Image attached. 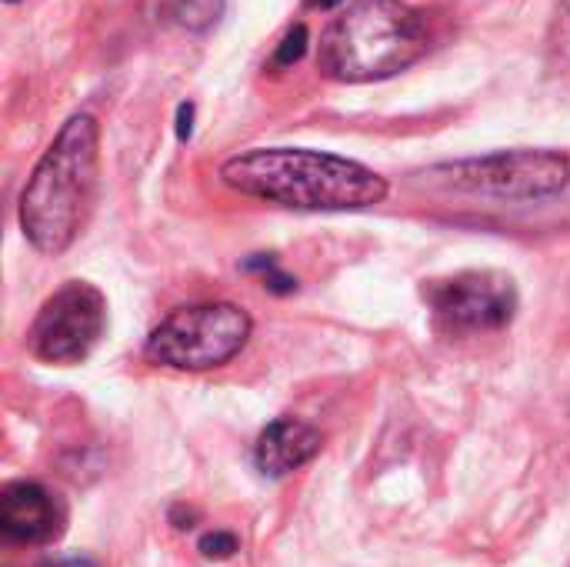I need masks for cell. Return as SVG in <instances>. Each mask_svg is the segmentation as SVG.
Returning <instances> with one entry per match:
<instances>
[{
	"label": "cell",
	"instance_id": "cell-1",
	"mask_svg": "<svg viewBox=\"0 0 570 567\" xmlns=\"http://www.w3.org/2000/svg\"><path fill=\"white\" fill-rule=\"evenodd\" d=\"M220 184L240 197L291 211H367L391 184L347 157L311 147H250L220 164Z\"/></svg>",
	"mask_w": 570,
	"mask_h": 567
},
{
	"label": "cell",
	"instance_id": "cell-2",
	"mask_svg": "<svg viewBox=\"0 0 570 567\" xmlns=\"http://www.w3.org/2000/svg\"><path fill=\"white\" fill-rule=\"evenodd\" d=\"M100 167V124L90 114H73L57 130L20 194V231L33 251L57 257L83 231Z\"/></svg>",
	"mask_w": 570,
	"mask_h": 567
},
{
	"label": "cell",
	"instance_id": "cell-3",
	"mask_svg": "<svg viewBox=\"0 0 570 567\" xmlns=\"http://www.w3.org/2000/svg\"><path fill=\"white\" fill-rule=\"evenodd\" d=\"M428 20L404 0H354L321 37V70L344 84L387 80L428 53Z\"/></svg>",
	"mask_w": 570,
	"mask_h": 567
},
{
	"label": "cell",
	"instance_id": "cell-4",
	"mask_svg": "<svg viewBox=\"0 0 570 567\" xmlns=\"http://www.w3.org/2000/svg\"><path fill=\"white\" fill-rule=\"evenodd\" d=\"M254 321L240 304L207 301L170 311L147 338L144 358L170 371H214L230 364L250 341Z\"/></svg>",
	"mask_w": 570,
	"mask_h": 567
},
{
	"label": "cell",
	"instance_id": "cell-5",
	"mask_svg": "<svg viewBox=\"0 0 570 567\" xmlns=\"http://www.w3.org/2000/svg\"><path fill=\"white\" fill-rule=\"evenodd\" d=\"M438 184L498 201H544L570 184V160L554 150H501L431 170Z\"/></svg>",
	"mask_w": 570,
	"mask_h": 567
},
{
	"label": "cell",
	"instance_id": "cell-6",
	"mask_svg": "<svg viewBox=\"0 0 570 567\" xmlns=\"http://www.w3.org/2000/svg\"><path fill=\"white\" fill-rule=\"evenodd\" d=\"M107 328V301L87 281H67L37 311L27 344L47 364H80Z\"/></svg>",
	"mask_w": 570,
	"mask_h": 567
},
{
	"label": "cell",
	"instance_id": "cell-7",
	"mask_svg": "<svg viewBox=\"0 0 570 567\" xmlns=\"http://www.w3.org/2000/svg\"><path fill=\"white\" fill-rule=\"evenodd\" d=\"M424 301L434 321L451 334L501 331L514 321L518 291L508 274L498 271H461L454 277L431 281Z\"/></svg>",
	"mask_w": 570,
	"mask_h": 567
},
{
	"label": "cell",
	"instance_id": "cell-8",
	"mask_svg": "<svg viewBox=\"0 0 570 567\" xmlns=\"http://www.w3.org/2000/svg\"><path fill=\"white\" fill-rule=\"evenodd\" d=\"M63 528V508L57 498L33 485L13 481L0 491V531L13 545H47Z\"/></svg>",
	"mask_w": 570,
	"mask_h": 567
},
{
	"label": "cell",
	"instance_id": "cell-9",
	"mask_svg": "<svg viewBox=\"0 0 570 567\" xmlns=\"http://www.w3.org/2000/svg\"><path fill=\"white\" fill-rule=\"evenodd\" d=\"M321 431L301 418H277L271 421L257 444H254V465L264 478H287L291 471L304 468L321 454Z\"/></svg>",
	"mask_w": 570,
	"mask_h": 567
},
{
	"label": "cell",
	"instance_id": "cell-10",
	"mask_svg": "<svg viewBox=\"0 0 570 567\" xmlns=\"http://www.w3.org/2000/svg\"><path fill=\"white\" fill-rule=\"evenodd\" d=\"M224 3L227 0H174V17L180 27L200 33L207 27H214L224 13Z\"/></svg>",
	"mask_w": 570,
	"mask_h": 567
},
{
	"label": "cell",
	"instance_id": "cell-11",
	"mask_svg": "<svg viewBox=\"0 0 570 567\" xmlns=\"http://www.w3.org/2000/svg\"><path fill=\"white\" fill-rule=\"evenodd\" d=\"M548 63L558 74H570V0L561 3L558 20L551 27V37H548Z\"/></svg>",
	"mask_w": 570,
	"mask_h": 567
},
{
	"label": "cell",
	"instance_id": "cell-12",
	"mask_svg": "<svg viewBox=\"0 0 570 567\" xmlns=\"http://www.w3.org/2000/svg\"><path fill=\"white\" fill-rule=\"evenodd\" d=\"M307 40H311L307 27H304V23H294V27L284 33V40L277 43L271 63H274V67H291V63H297V60L307 53Z\"/></svg>",
	"mask_w": 570,
	"mask_h": 567
},
{
	"label": "cell",
	"instance_id": "cell-13",
	"mask_svg": "<svg viewBox=\"0 0 570 567\" xmlns=\"http://www.w3.org/2000/svg\"><path fill=\"white\" fill-rule=\"evenodd\" d=\"M197 548H200V555H204V558H214V561L234 558V555L240 551L237 538H234V535H227V531H210V535H204Z\"/></svg>",
	"mask_w": 570,
	"mask_h": 567
},
{
	"label": "cell",
	"instance_id": "cell-14",
	"mask_svg": "<svg viewBox=\"0 0 570 567\" xmlns=\"http://www.w3.org/2000/svg\"><path fill=\"white\" fill-rule=\"evenodd\" d=\"M190 134H194V104H180L177 107V137L190 140Z\"/></svg>",
	"mask_w": 570,
	"mask_h": 567
},
{
	"label": "cell",
	"instance_id": "cell-15",
	"mask_svg": "<svg viewBox=\"0 0 570 567\" xmlns=\"http://www.w3.org/2000/svg\"><path fill=\"white\" fill-rule=\"evenodd\" d=\"M53 567H97L90 558H67V561H60V565Z\"/></svg>",
	"mask_w": 570,
	"mask_h": 567
},
{
	"label": "cell",
	"instance_id": "cell-16",
	"mask_svg": "<svg viewBox=\"0 0 570 567\" xmlns=\"http://www.w3.org/2000/svg\"><path fill=\"white\" fill-rule=\"evenodd\" d=\"M341 0H307V7L311 10H331V7H337Z\"/></svg>",
	"mask_w": 570,
	"mask_h": 567
},
{
	"label": "cell",
	"instance_id": "cell-17",
	"mask_svg": "<svg viewBox=\"0 0 570 567\" xmlns=\"http://www.w3.org/2000/svg\"><path fill=\"white\" fill-rule=\"evenodd\" d=\"M7 3H13V0H7Z\"/></svg>",
	"mask_w": 570,
	"mask_h": 567
}]
</instances>
